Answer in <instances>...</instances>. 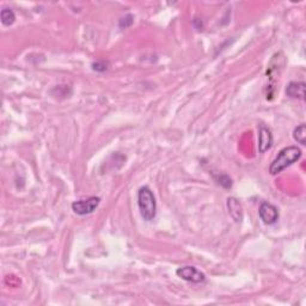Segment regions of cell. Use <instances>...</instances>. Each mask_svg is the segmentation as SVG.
<instances>
[{
	"label": "cell",
	"mask_w": 306,
	"mask_h": 306,
	"mask_svg": "<svg viewBox=\"0 0 306 306\" xmlns=\"http://www.w3.org/2000/svg\"><path fill=\"white\" fill-rule=\"evenodd\" d=\"M227 208H229V213L234 218V220L240 223L243 219V210L240 202L235 197H229L227 199Z\"/></svg>",
	"instance_id": "ba28073f"
},
{
	"label": "cell",
	"mask_w": 306,
	"mask_h": 306,
	"mask_svg": "<svg viewBox=\"0 0 306 306\" xmlns=\"http://www.w3.org/2000/svg\"><path fill=\"white\" fill-rule=\"evenodd\" d=\"M259 215L265 225H273L279 220V210L270 202H263L259 206Z\"/></svg>",
	"instance_id": "5b68a950"
},
{
	"label": "cell",
	"mask_w": 306,
	"mask_h": 306,
	"mask_svg": "<svg viewBox=\"0 0 306 306\" xmlns=\"http://www.w3.org/2000/svg\"><path fill=\"white\" fill-rule=\"evenodd\" d=\"M287 96L291 98L305 99V83L304 82H291L286 88Z\"/></svg>",
	"instance_id": "52a82bcc"
},
{
	"label": "cell",
	"mask_w": 306,
	"mask_h": 306,
	"mask_svg": "<svg viewBox=\"0 0 306 306\" xmlns=\"http://www.w3.org/2000/svg\"><path fill=\"white\" fill-rule=\"evenodd\" d=\"M138 206L140 214L146 221H152L157 215V201L148 187H141L138 191Z\"/></svg>",
	"instance_id": "7a4b0ae2"
},
{
	"label": "cell",
	"mask_w": 306,
	"mask_h": 306,
	"mask_svg": "<svg viewBox=\"0 0 306 306\" xmlns=\"http://www.w3.org/2000/svg\"><path fill=\"white\" fill-rule=\"evenodd\" d=\"M273 145V135L272 132L267 127L261 126L259 132V153H264L269 150Z\"/></svg>",
	"instance_id": "8992f818"
},
{
	"label": "cell",
	"mask_w": 306,
	"mask_h": 306,
	"mask_svg": "<svg viewBox=\"0 0 306 306\" xmlns=\"http://www.w3.org/2000/svg\"><path fill=\"white\" fill-rule=\"evenodd\" d=\"M101 204V199L97 196H91L86 200H78L72 204V210L78 215H88L94 213Z\"/></svg>",
	"instance_id": "3957f363"
},
{
	"label": "cell",
	"mask_w": 306,
	"mask_h": 306,
	"mask_svg": "<svg viewBox=\"0 0 306 306\" xmlns=\"http://www.w3.org/2000/svg\"><path fill=\"white\" fill-rule=\"evenodd\" d=\"M176 274L180 276L183 280L189 281L193 283H200L204 282L206 280V275L202 272H200L197 268L191 267V265H186V267H181L176 270Z\"/></svg>",
	"instance_id": "277c9868"
},
{
	"label": "cell",
	"mask_w": 306,
	"mask_h": 306,
	"mask_svg": "<svg viewBox=\"0 0 306 306\" xmlns=\"http://www.w3.org/2000/svg\"><path fill=\"white\" fill-rule=\"evenodd\" d=\"M293 138L297 142L302 143V145H305L306 143V126L304 123L299 124L297 128H294Z\"/></svg>",
	"instance_id": "30bf717a"
},
{
	"label": "cell",
	"mask_w": 306,
	"mask_h": 306,
	"mask_svg": "<svg viewBox=\"0 0 306 306\" xmlns=\"http://www.w3.org/2000/svg\"><path fill=\"white\" fill-rule=\"evenodd\" d=\"M302 157V151L297 146H287V147L282 148L280 152L278 153L276 158L273 161V163L269 166L270 175L275 176L282 172L286 167L291 166L298 162Z\"/></svg>",
	"instance_id": "6da1fadb"
},
{
	"label": "cell",
	"mask_w": 306,
	"mask_h": 306,
	"mask_svg": "<svg viewBox=\"0 0 306 306\" xmlns=\"http://www.w3.org/2000/svg\"><path fill=\"white\" fill-rule=\"evenodd\" d=\"M0 18H1V23L4 24V25L9 26V25H12V24L15 23L16 15L12 10L5 7V9L1 10V13H0Z\"/></svg>",
	"instance_id": "9c48e42d"
},
{
	"label": "cell",
	"mask_w": 306,
	"mask_h": 306,
	"mask_svg": "<svg viewBox=\"0 0 306 306\" xmlns=\"http://www.w3.org/2000/svg\"><path fill=\"white\" fill-rule=\"evenodd\" d=\"M216 181H218V183L220 184V186H223L224 188H231L232 187L231 178H230L227 175H220Z\"/></svg>",
	"instance_id": "7c38bea8"
},
{
	"label": "cell",
	"mask_w": 306,
	"mask_h": 306,
	"mask_svg": "<svg viewBox=\"0 0 306 306\" xmlns=\"http://www.w3.org/2000/svg\"><path fill=\"white\" fill-rule=\"evenodd\" d=\"M133 22H134V17H133V15H127L118 21V26H120L121 29H127L132 25Z\"/></svg>",
	"instance_id": "8fae6325"
},
{
	"label": "cell",
	"mask_w": 306,
	"mask_h": 306,
	"mask_svg": "<svg viewBox=\"0 0 306 306\" xmlns=\"http://www.w3.org/2000/svg\"><path fill=\"white\" fill-rule=\"evenodd\" d=\"M92 69H94V71H97V72H104L105 70L108 69V67H107V64H105V62L97 61V62H94V65H92Z\"/></svg>",
	"instance_id": "4fadbf2b"
}]
</instances>
